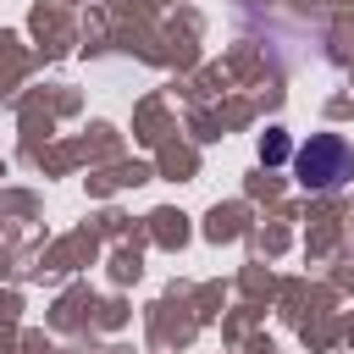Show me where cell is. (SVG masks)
<instances>
[{
  "instance_id": "6da1fadb",
  "label": "cell",
  "mask_w": 354,
  "mask_h": 354,
  "mask_svg": "<svg viewBox=\"0 0 354 354\" xmlns=\"http://www.w3.org/2000/svg\"><path fill=\"white\" fill-rule=\"evenodd\" d=\"M348 171H354V155H348V144L332 138V133H321V138H310V144L299 149V183H304V188H337Z\"/></svg>"
}]
</instances>
